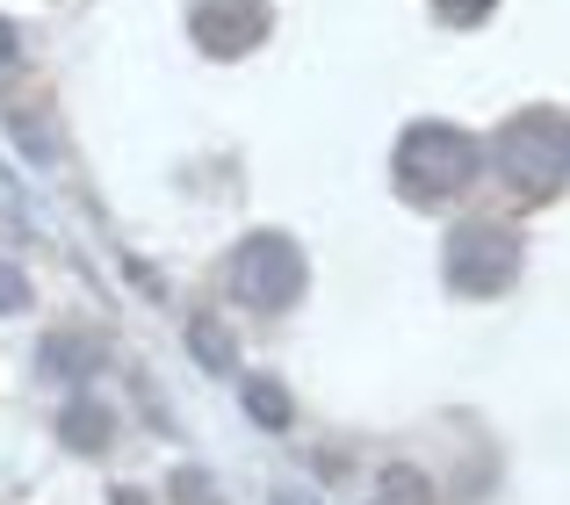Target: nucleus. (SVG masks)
<instances>
[{"label": "nucleus", "instance_id": "nucleus-8", "mask_svg": "<svg viewBox=\"0 0 570 505\" xmlns=\"http://www.w3.org/2000/svg\"><path fill=\"white\" fill-rule=\"evenodd\" d=\"M188 339H195V354H203L209 368H232V347L217 339V325H209V318H195V325H188Z\"/></svg>", "mask_w": 570, "mask_h": 505}, {"label": "nucleus", "instance_id": "nucleus-5", "mask_svg": "<svg viewBox=\"0 0 570 505\" xmlns=\"http://www.w3.org/2000/svg\"><path fill=\"white\" fill-rule=\"evenodd\" d=\"M261 29H267V0H203V8H195L203 51H246Z\"/></svg>", "mask_w": 570, "mask_h": 505}, {"label": "nucleus", "instance_id": "nucleus-1", "mask_svg": "<svg viewBox=\"0 0 570 505\" xmlns=\"http://www.w3.org/2000/svg\"><path fill=\"white\" fill-rule=\"evenodd\" d=\"M491 159H499V174L528 202L557 196V188L570 181V116H557V109L513 116V123L499 130V145H491Z\"/></svg>", "mask_w": 570, "mask_h": 505}, {"label": "nucleus", "instance_id": "nucleus-10", "mask_svg": "<svg viewBox=\"0 0 570 505\" xmlns=\"http://www.w3.org/2000/svg\"><path fill=\"white\" fill-rule=\"evenodd\" d=\"M484 8H491V0H441L448 22H484Z\"/></svg>", "mask_w": 570, "mask_h": 505}, {"label": "nucleus", "instance_id": "nucleus-4", "mask_svg": "<svg viewBox=\"0 0 570 505\" xmlns=\"http://www.w3.org/2000/svg\"><path fill=\"white\" fill-rule=\"evenodd\" d=\"M513 267H520V246H513V231H499V225H470L455 246H448V281L470 289V296L505 289Z\"/></svg>", "mask_w": 570, "mask_h": 505}, {"label": "nucleus", "instance_id": "nucleus-3", "mask_svg": "<svg viewBox=\"0 0 570 505\" xmlns=\"http://www.w3.org/2000/svg\"><path fill=\"white\" fill-rule=\"evenodd\" d=\"M232 296L253 304V310H289L296 296H304V253L289 239H275V231L246 239L232 253Z\"/></svg>", "mask_w": 570, "mask_h": 505}, {"label": "nucleus", "instance_id": "nucleus-7", "mask_svg": "<svg viewBox=\"0 0 570 505\" xmlns=\"http://www.w3.org/2000/svg\"><path fill=\"white\" fill-rule=\"evenodd\" d=\"M66 434H72V448H101V434H109V419H101L95 405H72V412H66Z\"/></svg>", "mask_w": 570, "mask_h": 505}, {"label": "nucleus", "instance_id": "nucleus-9", "mask_svg": "<svg viewBox=\"0 0 570 505\" xmlns=\"http://www.w3.org/2000/svg\"><path fill=\"white\" fill-rule=\"evenodd\" d=\"M0 310H29V281L14 275L8 260H0Z\"/></svg>", "mask_w": 570, "mask_h": 505}, {"label": "nucleus", "instance_id": "nucleus-11", "mask_svg": "<svg viewBox=\"0 0 570 505\" xmlns=\"http://www.w3.org/2000/svg\"><path fill=\"white\" fill-rule=\"evenodd\" d=\"M8 66H14V29L0 22V72H8Z\"/></svg>", "mask_w": 570, "mask_h": 505}, {"label": "nucleus", "instance_id": "nucleus-2", "mask_svg": "<svg viewBox=\"0 0 570 505\" xmlns=\"http://www.w3.org/2000/svg\"><path fill=\"white\" fill-rule=\"evenodd\" d=\"M476 174V145L462 138V130H448V123H412L397 138V188L412 202H448V196H462V181Z\"/></svg>", "mask_w": 570, "mask_h": 505}, {"label": "nucleus", "instance_id": "nucleus-6", "mask_svg": "<svg viewBox=\"0 0 570 505\" xmlns=\"http://www.w3.org/2000/svg\"><path fill=\"white\" fill-rule=\"evenodd\" d=\"M246 412L261 426H289V397H282L275 383H246Z\"/></svg>", "mask_w": 570, "mask_h": 505}, {"label": "nucleus", "instance_id": "nucleus-12", "mask_svg": "<svg viewBox=\"0 0 570 505\" xmlns=\"http://www.w3.org/2000/svg\"><path fill=\"white\" fill-rule=\"evenodd\" d=\"M124 505H145V498H138V492H124Z\"/></svg>", "mask_w": 570, "mask_h": 505}]
</instances>
